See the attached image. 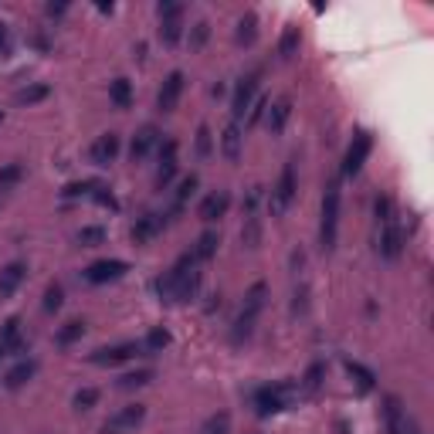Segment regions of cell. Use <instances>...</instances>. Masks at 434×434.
<instances>
[{
  "label": "cell",
  "mask_w": 434,
  "mask_h": 434,
  "mask_svg": "<svg viewBox=\"0 0 434 434\" xmlns=\"http://www.w3.org/2000/svg\"><path fill=\"white\" fill-rule=\"evenodd\" d=\"M336 231H339V180L332 177L323 194V221H319V241L326 251L336 248Z\"/></svg>",
  "instance_id": "obj_1"
},
{
  "label": "cell",
  "mask_w": 434,
  "mask_h": 434,
  "mask_svg": "<svg viewBox=\"0 0 434 434\" xmlns=\"http://www.w3.org/2000/svg\"><path fill=\"white\" fill-rule=\"evenodd\" d=\"M197 268V258L194 251H187V255H180L173 261V268L163 275V279H156V295H160V302H177V292H180V281L187 279L190 272Z\"/></svg>",
  "instance_id": "obj_2"
},
{
  "label": "cell",
  "mask_w": 434,
  "mask_h": 434,
  "mask_svg": "<svg viewBox=\"0 0 434 434\" xmlns=\"http://www.w3.org/2000/svg\"><path fill=\"white\" fill-rule=\"evenodd\" d=\"M370 150H373V132L357 129L350 146H346V156H343V177H357L363 170V163L370 160Z\"/></svg>",
  "instance_id": "obj_3"
},
{
  "label": "cell",
  "mask_w": 434,
  "mask_h": 434,
  "mask_svg": "<svg viewBox=\"0 0 434 434\" xmlns=\"http://www.w3.org/2000/svg\"><path fill=\"white\" fill-rule=\"evenodd\" d=\"M295 190H299V183H295V163L288 160L285 166H281V177L275 183V190H272V214L279 217L288 210V204L295 201Z\"/></svg>",
  "instance_id": "obj_4"
},
{
  "label": "cell",
  "mask_w": 434,
  "mask_h": 434,
  "mask_svg": "<svg viewBox=\"0 0 434 434\" xmlns=\"http://www.w3.org/2000/svg\"><path fill=\"white\" fill-rule=\"evenodd\" d=\"M129 272V265L123 261V258H102V261H92L82 275H85V281L88 285H105V281H116L123 279Z\"/></svg>",
  "instance_id": "obj_5"
},
{
  "label": "cell",
  "mask_w": 434,
  "mask_h": 434,
  "mask_svg": "<svg viewBox=\"0 0 434 434\" xmlns=\"http://www.w3.org/2000/svg\"><path fill=\"white\" fill-rule=\"evenodd\" d=\"M146 417V408L143 404H129V408H119L109 421L102 424V434H126V431H136Z\"/></svg>",
  "instance_id": "obj_6"
},
{
  "label": "cell",
  "mask_w": 434,
  "mask_h": 434,
  "mask_svg": "<svg viewBox=\"0 0 434 434\" xmlns=\"http://www.w3.org/2000/svg\"><path fill=\"white\" fill-rule=\"evenodd\" d=\"M143 353V343H119V346H105V350H95L88 363L95 366H119V363H129Z\"/></svg>",
  "instance_id": "obj_7"
},
{
  "label": "cell",
  "mask_w": 434,
  "mask_h": 434,
  "mask_svg": "<svg viewBox=\"0 0 434 434\" xmlns=\"http://www.w3.org/2000/svg\"><path fill=\"white\" fill-rule=\"evenodd\" d=\"M119 146H123V139L116 136V132H102L95 143H92V150H88V160L95 163V166H109V163H116V156H119Z\"/></svg>",
  "instance_id": "obj_8"
},
{
  "label": "cell",
  "mask_w": 434,
  "mask_h": 434,
  "mask_svg": "<svg viewBox=\"0 0 434 434\" xmlns=\"http://www.w3.org/2000/svg\"><path fill=\"white\" fill-rule=\"evenodd\" d=\"M380 255L387 258V261H394V258H401V251H404V231H401V224L397 221H387V224H380Z\"/></svg>",
  "instance_id": "obj_9"
},
{
  "label": "cell",
  "mask_w": 434,
  "mask_h": 434,
  "mask_svg": "<svg viewBox=\"0 0 434 434\" xmlns=\"http://www.w3.org/2000/svg\"><path fill=\"white\" fill-rule=\"evenodd\" d=\"M177 150H180L177 139H166V143L160 146V170H156V187H160V190L177 177V166H180V163H177Z\"/></svg>",
  "instance_id": "obj_10"
},
{
  "label": "cell",
  "mask_w": 434,
  "mask_h": 434,
  "mask_svg": "<svg viewBox=\"0 0 434 434\" xmlns=\"http://www.w3.org/2000/svg\"><path fill=\"white\" fill-rule=\"evenodd\" d=\"M255 410L258 417H272L285 410V387H261L255 394Z\"/></svg>",
  "instance_id": "obj_11"
},
{
  "label": "cell",
  "mask_w": 434,
  "mask_h": 434,
  "mask_svg": "<svg viewBox=\"0 0 434 434\" xmlns=\"http://www.w3.org/2000/svg\"><path fill=\"white\" fill-rule=\"evenodd\" d=\"M255 88H258V72L238 82V88H234V99H231V112H234V119H241V116L251 109V102H255Z\"/></svg>",
  "instance_id": "obj_12"
},
{
  "label": "cell",
  "mask_w": 434,
  "mask_h": 434,
  "mask_svg": "<svg viewBox=\"0 0 434 434\" xmlns=\"http://www.w3.org/2000/svg\"><path fill=\"white\" fill-rule=\"evenodd\" d=\"M180 95H183V72H170L166 82H163V88H160V95H156L160 112H173L180 102Z\"/></svg>",
  "instance_id": "obj_13"
},
{
  "label": "cell",
  "mask_w": 434,
  "mask_h": 434,
  "mask_svg": "<svg viewBox=\"0 0 434 434\" xmlns=\"http://www.w3.org/2000/svg\"><path fill=\"white\" fill-rule=\"evenodd\" d=\"M160 143V129L156 126H143L136 136H132V146H129V156H132V163H139V160H146V156L153 153V146Z\"/></svg>",
  "instance_id": "obj_14"
},
{
  "label": "cell",
  "mask_w": 434,
  "mask_h": 434,
  "mask_svg": "<svg viewBox=\"0 0 434 434\" xmlns=\"http://www.w3.org/2000/svg\"><path fill=\"white\" fill-rule=\"evenodd\" d=\"M24 279H27V265L24 261H10V265L0 272V299H10V295L21 288Z\"/></svg>",
  "instance_id": "obj_15"
},
{
  "label": "cell",
  "mask_w": 434,
  "mask_h": 434,
  "mask_svg": "<svg viewBox=\"0 0 434 434\" xmlns=\"http://www.w3.org/2000/svg\"><path fill=\"white\" fill-rule=\"evenodd\" d=\"M160 231H163V217H160V214H143V217H136V224H132V241H136V245H150Z\"/></svg>",
  "instance_id": "obj_16"
},
{
  "label": "cell",
  "mask_w": 434,
  "mask_h": 434,
  "mask_svg": "<svg viewBox=\"0 0 434 434\" xmlns=\"http://www.w3.org/2000/svg\"><path fill=\"white\" fill-rule=\"evenodd\" d=\"M228 207H231V194L228 190H217V194L204 197V204H201V217H204V221H221V217L228 214Z\"/></svg>",
  "instance_id": "obj_17"
},
{
  "label": "cell",
  "mask_w": 434,
  "mask_h": 434,
  "mask_svg": "<svg viewBox=\"0 0 434 434\" xmlns=\"http://www.w3.org/2000/svg\"><path fill=\"white\" fill-rule=\"evenodd\" d=\"M0 343H3L7 353H21V350H24V336H21V319H17V316H10V319L3 323Z\"/></svg>",
  "instance_id": "obj_18"
},
{
  "label": "cell",
  "mask_w": 434,
  "mask_h": 434,
  "mask_svg": "<svg viewBox=\"0 0 434 434\" xmlns=\"http://www.w3.org/2000/svg\"><path fill=\"white\" fill-rule=\"evenodd\" d=\"M34 373H38V359H21L17 366H10V373L3 377V383H7V390H21Z\"/></svg>",
  "instance_id": "obj_19"
},
{
  "label": "cell",
  "mask_w": 434,
  "mask_h": 434,
  "mask_svg": "<svg viewBox=\"0 0 434 434\" xmlns=\"http://www.w3.org/2000/svg\"><path fill=\"white\" fill-rule=\"evenodd\" d=\"M346 373L353 377V383H357L359 394H370L373 390V383H377V377H373V370H366L359 359H346Z\"/></svg>",
  "instance_id": "obj_20"
},
{
  "label": "cell",
  "mask_w": 434,
  "mask_h": 434,
  "mask_svg": "<svg viewBox=\"0 0 434 434\" xmlns=\"http://www.w3.org/2000/svg\"><path fill=\"white\" fill-rule=\"evenodd\" d=\"M255 312H248V309H241V316L234 319V330H231V343L234 346H241L245 339H251V332H255Z\"/></svg>",
  "instance_id": "obj_21"
},
{
  "label": "cell",
  "mask_w": 434,
  "mask_h": 434,
  "mask_svg": "<svg viewBox=\"0 0 434 434\" xmlns=\"http://www.w3.org/2000/svg\"><path fill=\"white\" fill-rule=\"evenodd\" d=\"M288 116H292V99H288V95H281L279 102L268 109V129L279 136L281 129H285V123H288Z\"/></svg>",
  "instance_id": "obj_22"
},
{
  "label": "cell",
  "mask_w": 434,
  "mask_h": 434,
  "mask_svg": "<svg viewBox=\"0 0 434 434\" xmlns=\"http://www.w3.org/2000/svg\"><path fill=\"white\" fill-rule=\"evenodd\" d=\"M52 95V88L45 85V82H31V85H24L17 95H14V102L17 105H38V102H45Z\"/></svg>",
  "instance_id": "obj_23"
},
{
  "label": "cell",
  "mask_w": 434,
  "mask_h": 434,
  "mask_svg": "<svg viewBox=\"0 0 434 434\" xmlns=\"http://www.w3.org/2000/svg\"><path fill=\"white\" fill-rule=\"evenodd\" d=\"M221 153L228 156L231 163L241 160V126H238V123H231V126L224 129V136H221Z\"/></svg>",
  "instance_id": "obj_24"
},
{
  "label": "cell",
  "mask_w": 434,
  "mask_h": 434,
  "mask_svg": "<svg viewBox=\"0 0 434 434\" xmlns=\"http://www.w3.org/2000/svg\"><path fill=\"white\" fill-rule=\"evenodd\" d=\"M383 414H387V428H390V434H408V421H404V410H401V401H397V397H387Z\"/></svg>",
  "instance_id": "obj_25"
},
{
  "label": "cell",
  "mask_w": 434,
  "mask_h": 434,
  "mask_svg": "<svg viewBox=\"0 0 434 434\" xmlns=\"http://www.w3.org/2000/svg\"><path fill=\"white\" fill-rule=\"evenodd\" d=\"M299 45H302V34H299V27L295 24H288L285 31H281V38H279V54L288 61V58H295L299 54Z\"/></svg>",
  "instance_id": "obj_26"
},
{
  "label": "cell",
  "mask_w": 434,
  "mask_h": 434,
  "mask_svg": "<svg viewBox=\"0 0 434 434\" xmlns=\"http://www.w3.org/2000/svg\"><path fill=\"white\" fill-rule=\"evenodd\" d=\"M258 38V14L255 10H248L241 21H238V45H245V48H251Z\"/></svg>",
  "instance_id": "obj_27"
},
{
  "label": "cell",
  "mask_w": 434,
  "mask_h": 434,
  "mask_svg": "<svg viewBox=\"0 0 434 434\" xmlns=\"http://www.w3.org/2000/svg\"><path fill=\"white\" fill-rule=\"evenodd\" d=\"M217 245H221L217 231H204V234L197 238V245H194V258H197V261H207V258H214V255H217Z\"/></svg>",
  "instance_id": "obj_28"
},
{
  "label": "cell",
  "mask_w": 434,
  "mask_h": 434,
  "mask_svg": "<svg viewBox=\"0 0 434 434\" xmlns=\"http://www.w3.org/2000/svg\"><path fill=\"white\" fill-rule=\"evenodd\" d=\"M88 201H95L99 207H105V210H119V201H116V194L105 187V183H99V180H92V190H88Z\"/></svg>",
  "instance_id": "obj_29"
},
{
  "label": "cell",
  "mask_w": 434,
  "mask_h": 434,
  "mask_svg": "<svg viewBox=\"0 0 434 434\" xmlns=\"http://www.w3.org/2000/svg\"><path fill=\"white\" fill-rule=\"evenodd\" d=\"M109 99L116 109H129L132 105V85H129L126 78H116L112 85H109Z\"/></svg>",
  "instance_id": "obj_30"
},
{
  "label": "cell",
  "mask_w": 434,
  "mask_h": 434,
  "mask_svg": "<svg viewBox=\"0 0 434 434\" xmlns=\"http://www.w3.org/2000/svg\"><path fill=\"white\" fill-rule=\"evenodd\" d=\"M323 380H326V363H323V359H316V363L306 370V377H302V390L312 397V394L323 387Z\"/></svg>",
  "instance_id": "obj_31"
},
{
  "label": "cell",
  "mask_w": 434,
  "mask_h": 434,
  "mask_svg": "<svg viewBox=\"0 0 434 434\" xmlns=\"http://www.w3.org/2000/svg\"><path fill=\"white\" fill-rule=\"evenodd\" d=\"M197 187H201V180H197V173H190V177H183L180 180V187H177V201H173V214H180L183 210V204L197 194Z\"/></svg>",
  "instance_id": "obj_32"
},
{
  "label": "cell",
  "mask_w": 434,
  "mask_h": 434,
  "mask_svg": "<svg viewBox=\"0 0 434 434\" xmlns=\"http://www.w3.org/2000/svg\"><path fill=\"white\" fill-rule=\"evenodd\" d=\"M201 434H231V414H228V410L210 414L204 424H201Z\"/></svg>",
  "instance_id": "obj_33"
},
{
  "label": "cell",
  "mask_w": 434,
  "mask_h": 434,
  "mask_svg": "<svg viewBox=\"0 0 434 434\" xmlns=\"http://www.w3.org/2000/svg\"><path fill=\"white\" fill-rule=\"evenodd\" d=\"M265 295H268V285H265V281H255V285L245 292V306H241V309H248V312H255V316H258L261 306H265Z\"/></svg>",
  "instance_id": "obj_34"
},
{
  "label": "cell",
  "mask_w": 434,
  "mask_h": 434,
  "mask_svg": "<svg viewBox=\"0 0 434 434\" xmlns=\"http://www.w3.org/2000/svg\"><path fill=\"white\" fill-rule=\"evenodd\" d=\"M160 38H163V45H180V38H183V17H173V21H160Z\"/></svg>",
  "instance_id": "obj_35"
},
{
  "label": "cell",
  "mask_w": 434,
  "mask_h": 434,
  "mask_svg": "<svg viewBox=\"0 0 434 434\" xmlns=\"http://www.w3.org/2000/svg\"><path fill=\"white\" fill-rule=\"evenodd\" d=\"M21 180H24V166H21V163H7V166L0 170V190L7 194V190H14Z\"/></svg>",
  "instance_id": "obj_36"
},
{
  "label": "cell",
  "mask_w": 434,
  "mask_h": 434,
  "mask_svg": "<svg viewBox=\"0 0 434 434\" xmlns=\"http://www.w3.org/2000/svg\"><path fill=\"white\" fill-rule=\"evenodd\" d=\"M197 292H201V272L194 268L187 279L180 281V292H177V302H190V299H197Z\"/></svg>",
  "instance_id": "obj_37"
},
{
  "label": "cell",
  "mask_w": 434,
  "mask_h": 434,
  "mask_svg": "<svg viewBox=\"0 0 434 434\" xmlns=\"http://www.w3.org/2000/svg\"><path fill=\"white\" fill-rule=\"evenodd\" d=\"M166 346H170V332L166 330H150L146 339H143V350H146V353H163Z\"/></svg>",
  "instance_id": "obj_38"
},
{
  "label": "cell",
  "mask_w": 434,
  "mask_h": 434,
  "mask_svg": "<svg viewBox=\"0 0 434 434\" xmlns=\"http://www.w3.org/2000/svg\"><path fill=\"white\" fill-rule=\"evenodd\" d=\"M82 332H85L82 323H65L61 330L54 332V343H58V346H72L75 339H82Z\"/></svg>",
  "instance_id": "obj_39"
},
{
  "label": "cell",
  "mask_w": 434,
  "mask_h": 434,
  "mask_svg": "<svg viewBox=\"0 0 434 434\" xmlns=\"http://www.w3.org/2000/svg\"><path fill=\"white\" fill-rule=\"evenodd\" d=\"M61 306H65V288H61L58 281H52V285L45 288V312H58Z\"/></svg>",
  "instance_id": "obj_40"
},
{
  "label": "cell",
  "mask_w": 434,
  "mask_h": 434,
  "mask_svg": "<svg viewBox=\"0 0 434 434\" xmlns=\"http://www.w3.org/2000/svg\"><path fill=\"white\" fill-rule=\"evenodd\" d=\"M78 241H82V248H95V245H102V241H105V228H99V224H88V228L78 231Z\"/></svg>",
  "instance_id": "obj_41"
},
{
  "label": "cell",
  "mask_w": 434,
  "mask_h": 434,
  "mask_svg": "<svg viewBox=\"0 0 434 434\" xmlns=\"http://www.w3.org/2000/svg\"><path fill=\"white\" fill-rule=\"evenodd\" d=\"M150 380H153V370H136V373L119 377V387H123V390H136V387H146Z\"/></svg>",
  "instance_id": "obj_42"
},
{
  "label": "cell",
  "mask_w": 434,
  "mask_h": 434,
  "mask_svg": "<svg viewBox=\"0 0 434 434\" xmlns=\"http://www.w3.org/2000/svg\"><path fill=\"white\" fill-rule=\"evenodd\" d=\"M99 404V390L95 387H82L75 394V410H92Z\"/></svg>",
  "instance_id": "obj_43"
},
{
  "label": "cell",
  "mask_w": 434,
  "mask_h": 434,
  "mask_svg": "<svg viewBox=\"0 0 434 434\" xmlns=\"http://www.w3.org/2000/svg\"><path fill=\"white\" fill-rule=\"evenodd\" d=\"M210 153H214V136H210V126H201V129H197V156L207 160Z\"/></svg>",
  "instance_id": "obj_44"
},
{
  "label": "cell",
  "mask_w": 434,
  "mask_h": 434,
  "mask_svg": "<svg viewBox=\"0 0 434 434\" xmlns=\"http://www.w3.org/2000/svg\"><path fill=\"white\" fill-rule=\"evenodd\" d=\"M377 221H380V224H387V221H397V217H394V197H387V194L377 197Z\"/></svg>",
  "instance_id": "obj_45"
},
{
  "label": "cell",
  "mask_w": 434,
  "mask_h": 434,
  "mask_svg": "<svg viewBox=\"0 0 434 434\" xmlns=\"http://www.w3.org/2000/svg\"><path fill=\"white\" fill-rule=\"evenodd\" d=\"M156 10H160V21H173V17H183V3H177V0H163Z\"/></svg>",
  "instance_id": "obj_46"
},
{
  "label": "cell",
  "mask_w": 434,
  "mask_h": 434,
  "mask_svg": "<svg viewBox=\"0 0 434 434\" xmlns=\"http://www.w3.org/2000/svg\"><path fill=\"white\" fill-rule=\"evenodd\" d=\"M207 38H210V24H207V21L190 27V48H204Z\"/></svg>",
  "instance_id": "obj_47"
},
{
  "label": "cell",
  "mask_w": 434,
  "mask_h": 434,
  "mask_svg": "<svg viewBox=\"0 0 434 434\" xmlns=\"http://www.w3.org/2000/svg\"><path fill=\"white\" fill-rule=\"evenodd\" d=\"M265 109H268V99H255V102H251V109H248V126H255V123H261Z\"/></svg>",
  "instance_id": "obj_48"
},
{
  "label": "cell",
  "mask_w": 434,
  "mask_h": 434,
  "mask_svg": "<svg viewBox=\"0 0 434 434\" xmlns=\"http://www.w3.org/2000/svg\"><path fill=\"white\" fill-rule=\"evenodd\" d=\"M92 190V180H82V183H68L65 187V197H88Z\"/></svg>",
  "instance_id": "obj_49"
},
{
  "label": "cell",
  "mask_w": 434,
  "mask_h": 434,
  "mask_svg": "<svg viewBox=\"0 0 434 434\" xmlns=\"http://www.w3.org/2000/svg\"><path fill=\"white\" fill-rule=\"evenodd\" d=\"M48 14H52V17L54 14H65V3H48Z\"/></svg>",
  "instance_id": "obj_50"
},
{
  "label": "cell",
  "mask_w": 434,
  "mask_h": 434,
  "mask_svg": "<svg viewBox=\"0 0 434 434\" xmlns=\"http://www.w3.org/2000/svg\"><path fill=\"white\" fill-rule=\"evenodd\" d=\"M3 41H7V27L0 24V48H3Z\"/></svg>",
  "instance_id": "obj_51"
},
{
  "label": "cell",
  "mask_w": 434,
  "mask_h": 434,
  "mask_svg": "<svg viewBox=\"0 0 434 434\" xmlns=\"http://www.w3.org/2000/svg\"><path fill=\"white\" fill-rule=\"evenodd\" d=\"M3 357H7V350H3V343H0V359H3Z\"/></svg>",
  "instance_id": "obj_52"
},
{
  "label": "cell",
  "mask_w": 434,
  "mask_h": 434,
  "mask_svg": "<svg viewBox=\"0 0 434 434\" xmlns=\"http://www.w3.org/2000/svg\"><path fill=\"white\" fill-rule=\"evenodd\" d=\"M0 119H3V112H0Z\"/></svg>",
  "instance_id": "obj_53"
}]
</instances>
